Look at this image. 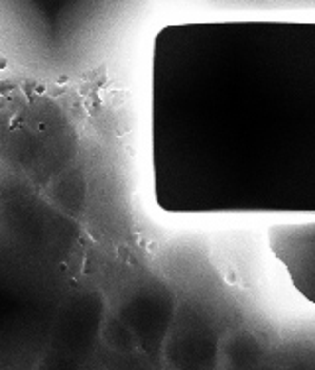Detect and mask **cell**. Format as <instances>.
<instances>
[{
    "mask_svg": "<svg viewBox=\"0 0 315 370\" xmlns=\"http://www.w3.org/2000/svg\"><path fill=\"white\" fill-rule=\"evenodd\" d=\"M315 24L164 28L150 63V166L172 215L315 217Z\"/></svg>",
    "mask_w": 315,
    "mask_h": 370,
    "instance_id": "cell-1",
    "label": "cell"
},
{
    "mask_svg": "<svg viewBox=\"0 0 315 370\" xmlns=\"http://www.w3.org/2000/svg\"><path fill=\"white\" fill-rule=\"evenodd\" d=\"M150 0H0V69L38 85H79L142 36Z\"/></svg>",
    "mask_w": 315,
    "mask_h": 370,
    "instance_id": "cell-2",
    "label": "cell"
},
{
    "mask_svg": "<svg viewBox=\"0 0 315 370\" xmlns=\"http://www.w3.org/2000/svg\"><path fill=\"white\" fill-rule=\"evenodd\" d=\"M36 197L0 195V370L34 368L67 297L69 236Z\"/></svg>",
    "mask_w": 315,
    "mask_h": 370,
    "instance_id": "cell-3",
    "label": "cell"
},
{
    "mask_svg": "<svg viewBox=\"0 0 315 370\" xmlns=\"http://www.w3.org/2000/svg\"><path fill=\"white\" fill-rule=\"evenodd\" d=\"M268 246L294 290L315 305V217L274 223L268 229Z\"/></svg>",
    "mask_w": 315,
    "mask_h": 370,
    "instance_id": "cell-4",
    "label": "cell"
}]
</instances>
